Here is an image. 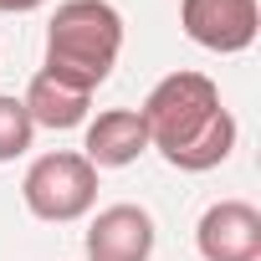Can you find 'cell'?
<instances>
[{
    "mask_svg": "<svg viewBox=\"0 0 261 261\" xmlns=\"http://www.w3.org/2000/svg\"><path fill=\"white\" fill-rule=\"evenodd\" d=\"M139 154H149V128H144L139 108H102L87 123L82 159L92 169H128Z\"/></svg>",
    "mask_w": 261,
    "mask_h": 261,
    "instance_id": "52a82bcc",
    "label": "cell"
},
{
    "mask_svg": "<svg viewBox=\"0 0 261 261\" xmlns=\"http://www.w3.org/2000/svg\"><path fill=\"white\" fill-rule=\"evenodd\" d=\"M144 128H149V149L164 154V164L185 169V174H205L215 164L230 159L236 149V118L220 102V87L205 72H169L149 87L144 108H139Z\"/></svg>",
    "mask_w": 261,
    "mask_h": 261,
    "instance_id": "6da1fadb",
    "label": "cell"
},
{
    "mask_svg": "<svg viewBox=\"0 0 261 261\" xmlns=\"http://www.w3.org/2000/svg\"><path fill=\"white\" fill-rule=\"evenodd\" d=\"M31 144H36V123H31L26 102L16 92H0V164L21 159Z\"/></svg>",
    "mask_w": 261,
    "mask_h": 261,
    "instance_id": "9c48e42d",
    "label": "cell"
},
{
    "mask_svg": "<svg viewBox=\"0 0 261 261\" xmlns=\"http://www.w3.org/2000/svg\"><path fill=\"white\" fill-rule=\"evenodd\" d=\"M26 113L36 128H51V134H67V128H82L87 123V108H92V92L51 77V72H36L31 87H26Z\"/></svg>",
    "mask_w": 261,
    "mask_h": 261,
    "instance_id": "ba28073f",
    "label": "cell"
},
{
    "mask_svg": "<svg viewBox=\"0 0 261 261\" xmlns=\"http://www.w3.org/2000/svg\"><path fill=\"white\" fill-rule=\"evenodd\" d=\"M46 0H0V16H26V11H41Z\"/></svg>",
    "mask_w": 261,
    "mask_h": 261,
    "instance_id": "30bf717a",
    "label": "cell"
},
{
    "mask_svg": "<svg viewBox=\"0 0 261 261\" xmlns=\"http://www.w3.org/2000/svg\"><path fill=\"white\" fill-rule=\"evenodd\" d=\"M195 246L205 261H261V210L246 200H215L195 225Z\"/></svg>",
    "mask_w": 261,
    "mask_h": 261,
    "instance_id": "8992f818",
    "label": "cell"
},
{
    "mask_svg": "<svg viewBox=\"0 0 261 261\" xmlns=\"http://www.w3.org/2000/svg\"><path fill=\"white\" fill-rule=\"evenodd\" d=\"M21 200L36 220L46 225H72L97 205V169L77 154V149H57L31 159L26 179H21Z\"/></svg>",
    "mask_w": 261,
    "mask_h": 261,
    "instance_id": "3957f363",
    "label": "cell"
},
{
    "mask_svg": "<svg viewBox=\"0 0 261 261\" xmlns=\"http://www.w3.org/2000/svg\"><path fill=\"white\" fill-rule=\"evenodd\" d=\"M82 246H87V261H149L159 246V230L144 205L123 200V205H108L92 215Z\"/></svg>",
    "mask_w": 261,
    "mask_h": 261,
    "instance_id": "5b68a950",
    "label": "cell"
},
{
    "mask_svg": "<svg viewBox=\"0 0 261 261\" xmlns=\"http://www.w3.org/2000/svg\"><path fill=\"white\" fill-rule=\"evenodd\" d=\"M179 26L195 46L215 57H236L256 41L261 11H256V0H179Z\"/></svg>",
    "mask_w": 261,
    "mask_h": 261,
    "instance_id": "277c9868",
    "label": "cell"
},
{
    "mask_svg": "<svg viewBox=\"0 0 261 261\" xmlns=\"http://www.w3.org/2000/svg\"><path fill=\"white\" fill-rule=\"evenodd\" d=\"M123 51V16L108 0H62L46 21V62L41 72L97 92Z\"/></svg>",
    "mask_w": 261,
    "mask_h": 261,
    "instance_id": "7a4b0ae2",
    "label": "cell"
}]
</instances>
